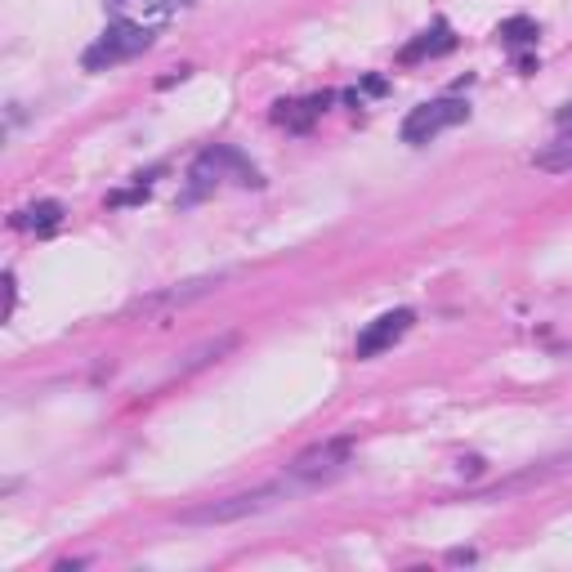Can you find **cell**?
I'll return each instance as SVG.
<instances>
[{
	"mask_svg": "<svg viewBox=\"0 0 572 572\" xmlns=\"http://www.w3.org/2000/svg\"><path fill=\"white\" fill-rule=\"evenodd\" d=\"M362 90H367V94H385V76H367V81H362Z\"/></svg>",
	"mask_w": 572,
	"mask_h": 572,
	"instance_id": "cell-14",
	"label": "cell"
},
{
	"mask_svg": "<svg viewBox=\"0 0 572 572\" xmlns=\"http://www.w3.org/2000/svg\"><path fill=\"white\" fill-rule=\"evenodd\" d=\"M470 117V103L465 99H434V103H421V108L407 112L403 121V143H429L434 135H443V130L461 126V121Z\"/></svg>",
	"mask_w": 572,
	"mask_h": 572,
	"instance_id": "cell-4",
	"label": "cell"
},
{
	"mask_svg": "<svg viewBox=\"0 0 572 572\" xmlns=\"http://www.w3.org/2000/svg\"><path fill=\"white\" fill-rule=\"evenodd\" d=\"M14 224L27 228V233H36V237H45V233H54V228L63 224V206L59 202H36V206H27Z\"/></svg>",
	"mask_w": 572,
	"mask_h": 572,
	"instance_id": "cell-9",
	"label": "cell"
},
{
	"mask_svg": "<svg viewBox=\"0 0 572 572\" xmlns=\"http://www.w3.org/2000/svg\"><path fill=\"white\" fill-rule=\"evenodd\" d=\"M327 94H313V99H300V103H278V112H273V121L286 130H295V135H304V130L313 126V121L322 117V108H327Z\"/></svg>",
	"mask_w": 572,
	"mask_h": 572,
	"instance_id": "cell-7",
	"label": "cell"
},
{
	"mask_svg": "<svg viewBox=\"0 0 572 572\" xmlns=\"http://www.w3.org/2000/svg\"><path fill=\"white\" fill-rule=\"evenodd\" d=\"M228 175H237V184H260V175H255V170L246 166V161L237 157L233 148H206L202 157L193 161V170H188L184 206H188V202H202L206 193H215V188L224 184Z\"/></svg>",
	"mask_w": 572,
	"mask_h": 572,
	"instance_id": "cell-2",
	"label": "cell"
},
{
	"mask_svg": "<svg viewBox=\"0 0 572 572\" xmlns=\"http://www.w3.org/2000/svg\"><path fill=\"white\" fill-rule=\"evenodd\" d=\"M456 45V36H452V27L447 23H434L429 32H421V41H412L403 50V63H416V59H434V54H447Z\"/></svg>",
	"mask_w": 572,
	"mask_h": 572,
	"instance_id": "cell-8",
	"label": "cell"
},
{
	"mask_svg": "<svg viewBox=\"0 0 572 572\" xmlns=\"http://www.w3.org/2000/svg\"><path fill=\"white\" fill-rule=\"evenodd\" d=\"M228 282V273H215V278H193V282H179L170 286V291H157V295H143V300L130 304V313H143V318H157V313L166 309H184V304L202 300V295L219 291V286Z\"/></svg>",
	"mask_w": 572,
	"mask_h": 572,
	"instance_id": "cell-5",
	"label": "cell"
},
{
	"mask_svg": "<svg viewBox=\"0 0 572 572\" xmlns=\"http://www.w3.org/2000/svg\"><path fill=\"white\" fill-rule=\"evenodd\" d=\"M497 36L505 45H528V41H537V23L532 18H510V23L497 27Z\"/></svg>",
	"mask_w": 572,
	"mask_h": 572,
	"instance_id": "cell-12",
	"label": "cell"
},
{
	"mask_svg": "<svg viewBox=\"0 0 572 572\" xmlns=\"http://www.w3.org/2000/svg\"><path fill=\"white\" fill-rule=\"evenodd\" d=\"M14 313V273H5V318Z\"/></svg>",
	"mask_w": 572,
	"mask_h": 572,
	"instance_id": "cell-13",
	"label": "cell"
},
{
	"mask_svg": "<svg viewBox=\"0 0 572 572\" xmlns=\"http://www.w3.org/2000/svg\"><path fill=\"white\" fill-rule=\"evenodd\" d=\"M532 166H537V170H550V175H564V170H572V135L546 143V148L532 157Z\"/></svg>",
	"mask_w": 572,
	"mask_h": 572,
	"instance_id": "cell-10",
	"label": "cell"
},
{
	"mask_svg": "<svg viewBox=\"0 0 572 572\" xmlns=\"http://www.w3.org/2000/svg\"><path fill=\"white\" fill-rule=\"evenodd\" d=\"M152 45V32L143 23H130V18H117V23L108 27V32L99 36V41L85 50V68L90 72H103L112 68V63H126L135 59V54H143Z\"/></svg>",
	"mask_w": 572,
	"mask_h": 572,
	"instance_id": "cell-3",
	"label": "cell"
},
{
	"mask_svg": "<svg viewBox=\"0 0 572 572\" xmlns=\"http://www.w3.org/2000/svg\"><path fill=\"white\" fill-rule=\"evenodd\" d=\"M318 483L304 479L300 470L286 465V474H278L273 483L264 488H251V492H237V497H224V501H206V505H193V510L179 514V523H237V519H251V514H264L282 501H295L304 492H313Z\"/></svg>",
	"mask_w": 572,
	"mask_h": 572,
	"instance_id": "cell-1",
	"label": "cell"
},
{
	"mask_svg": "<svg viewBox=\"0 0 572 572\" xmlns=\"http://www.w3.org/2000/svg\"><path fill=\"white\" fill-rule=\"evenodd\" d=\"M233 345H237V336H233V331H228V336H219V340H206L202 349H193V354H188V362H179V371H175V376H188V371L206 367V362L219 358V354H228V349H233Z\"/></svg>",
	"mask_w": 572,
	"mask_h": 572,
	"instance_id": "cell-11",
	"label": "cell"
},
{
	"mask_svg": "<svg viewBox=\"0 0 572 572\" xmlns=\"http://www.w3.org/2000/svg\"><path fill=\"white\" fill-rule=\"evenodd\" d=\"M412 322H416V313L412 309H389V313H380L376 322H367V327L358 331V358H376V354H385V349H394L398 340L412 331Z\"/></svg>",
	"mask_w": 572,
	"mask_h": 572,
	"instance_id": "cell-6",
	"label": "cell"
},
{
	"mask_svg": "<svg viewBox=\"0 0 572 572\" xmlns=\"http://www.w3.org/2000/svg\"><path fill=\"white\" fill-rule=\"evenodd\" d=\"M559 130H572V103H568V108H559Z\"/></svg>",
	"mask_w": 572,
	"mask_h": 572,
	"instance_id": "cell-15",
	"label": "cell"
}]
</instances>
